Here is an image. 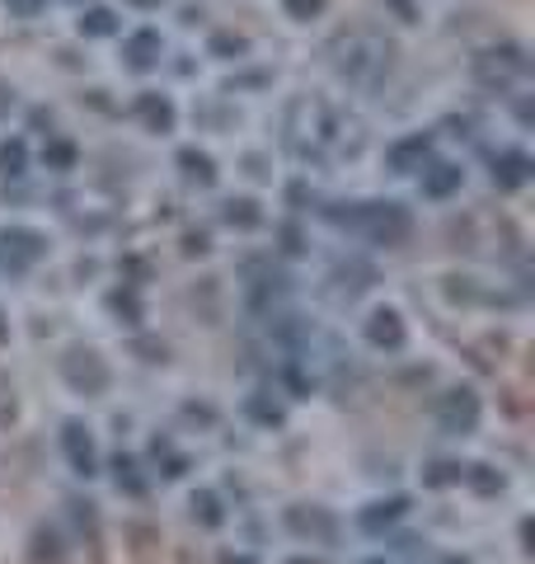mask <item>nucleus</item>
I'll return each instance as SVG.
<instances>
[{"label":"nucleus","instance_id":"obj_1","mask_svg":"<svg viewBox=\"0 0 535 564\" xmlns=\"http://www.w3.org/2000/svg\"><path fill=\"white\" fill-rule=\"evenodd\" d=\"M329 221H338V226H348V231H357L362 240H371V245H404L408 236H414V217H408V207H400V203H348V212H338V207H329L325 212Z\"/></svg>","mask_w":535,"mask_h":564},{"label":"nucleus","instance_id":"obj_2","mask_svg":"<svg viewBox=\"0 0 535 564\" xmlns=\"http://www.w3.org/2000/svg\"><path fill=\"white\" fill-rule=\"evenodd\" d=\"M334 70L343 76L348 85H376L385 70H390V47L385 39H376V33H367V29H357V33H338L334 39Z\"/></svg>","mask_w":535,"mask_h":564},{"label":"nucleus","instance_id":"obj_3","mask_svg":"<svg viewBox=\"0 0 535 564\" xmlns=\"http://www.w3.org/2000/svg\"><path fill=\"white\" fill-rule=\"evenodd\" d=\"M62 381H66L76 395L95 400V395L109 391L113 372H109V362L99 358V348H85V344H76V348H66V352H62Z\"/></svg>","mask_w":535,"mask_h":564},{"label":"nucleus","instance_id":"obj_4","mask_svg":"<svg viewBox=\"0 0 535 564\" xmlns=\"http://www.w3.org/2000/svg\"><path fill=\"white\" fill-rule=\"evenodd\" d=\"M516 76H526V52L516 43H498V47H484L474 57V80L489 85V90H507Z\"/></svg>","mask_w":535,"mask_h":564},{"label":"nucleus","instance_id":"obj_5","mask_svg":"<svg viewBox=\"0 0 535 564\" xmlns=\"http://www.w3.org/2000/svg\"><path fill=\"white\" fill-rule=\"evenodd\" d=\"M43 254H47V240L33 226H0V269L6 273H29Z\"/></svg>","mask_w":535,"mask_h":564},{"label":"nucleus","instance_id":"obj_6","mask_svg":"<svg viewBox=\"0 0 535 564\" xmlns=\"http://www.w3.org/2000/svg\"><path fill=\"white\" fill-rule=\"evenodd\" d=\"M479 414H484V404L470 386H451L441 400H437V429L451 433V437H466L479 429Z\"/></svg>","mask_w":535,"mask_h":564},{"label":"nucleus","instance_id":"obj_7","mask_svg":"<svg viewBox=\"0 0 535 564\" xmlns=\"http://www.w3.org/2000/svg\"><path fill=\"white\" fill-rule=\"evenodd\" d=\"M62 447H66V462L76 475H99V452H95V437H89V429L80 419H66L62 423Z\"/></svg>","mask_w":535,"mask_h":564},{"label":"nucleus","instance_id":"obj_8","mask_svg":"<svg viewBox=\"0 0 535 564\" xmlns=\"http://www.w3.org/2000/svg\"><path fill=\"white\" fill-rule=\"evenodd\" d=\"M287 527L296 536H306V541H334L338 536V522H334V513L329 508H319V503H292L287 508Z\"/></svg>","mask_w":535,"mask_h":564},{"label":"nucleus","instance_id":"obj_9","mask_svg":"<svg viewBox=\"0 0 535 564\" xmlns=\"http://www.w3.org/2000/svg\"><path fill=\"white\" fill-rule=\"evenodd\" d=\"M404 339H408V329H404V321H400V311H390V306H381V311H371L367 315V344L371 348H404Z\"/></svg>","mask_w":535,"mask_h":564},{"label":"nucleus","instance_id":"obj_10","mask_svg":"<svg viewBox=\"0 0 535 564\" xmlns=\"http://www.w3.org/2000/svg\"><path fill=\"white\" fill-rule=\"evenodd\" d=\"M427 151H433V137H427V132L404 137V141L390 147V170H395V174H414V170H423Z\"/></svg>","mask_w":535,"mask_h":564},{"label":"nucleus","instance_id":"obj_11","mask_svg":"<svg viewBox=\"0 0 535 564\" xmlns=\"http://www.w3.org/2000/svg\"><path fill=\"white\" fill-rule=\"evenodd\" d=\"M531 180V161L522 151H503L493 161V184H498V193H512V188H522Z\"/></svg>","mask_w":535,"mask_h":564},{"label":"nucleus","instance_id":"obj_12","mask_svg":"<svg viewBox=\"0 0 535 564\" xmlns=\"http://www.w3.org/2000/svg\"><path fill=\"white\" fill-rule=\"evenodd\" d=\"M404 513H408V499H376V503L362 508V518L357 522H362V532L376 536V532H385V527H395Z\"/></svg>","mask_w":535,"mask_h":564},{"label":"nucleus","instance_id":"obj_13","mask_svg":"<svg viewBox=\"0 0 535 564\" xmlns=\"http://www.w3.org/2000/svg\"><path fill=\"white\" fill-rule=\"evenodd\" d=\"M122 57H128L132 70H151V66L160 62V33H155V29L132 33V39L122 43Z\"/></svg>","mask_w":535,"mask_h":564},{"label":"nucleus","instance_id":"obj_14","mask_svg":"<svg viewBox=\"0 0 535 564\" xmlns=\"http://www.w3.org/2000/svg\"><path fill=\"white\" fill-rule=\"evenodd\" d=\"M460 180H466V170L441 161L433 170H423V193H427V198H451V193L460 188Z\"/></svg>","mask_w":535,"mask_h":564},{"label":"nucleus","instance_id":"obj_15","mask_svg":"<svg viewBox=\"0 0 535 564\" xmlns=\"http://www.w3.org/2000/svg\"><path fill=\"white\" fill-rule=\"evenodd\" d=\"M137 118L146 122L151 132H170L174 128V104L165 95H141L137 99Z\"/></svg>","mask_w":535,"mask_h":564},{"label":"nucleus","instance_id":"obj_16","mask_svg":"<svg viewBox=\"0 0 535 564\" xmlns=\"http://www.w3.org/2000/svg\"><path fill=\"white\" fill-rule=\"evenodd\" d=\"M178 170H184V180L203 184V188L217 184V161H211L207 151H193V147H184V151H178Z\"/></svg>","mask_w":535,"mask_h":564},{"label":"nucleus","instance_id":"obj_17","mask_svg":"<svg viewBox=\"0 0 535 564\" xmlns=\"http://www.w3.org/2000/svg\"><path fill=\"white\" fill-rule=\"evenodd\" d=\"M221 217H226V226H240V231H254V226L263 221V212H259V203H254V198H230Z\"/></svg>","mask_w":535,"mask_h":564},{"label":"nucleus","instance_id":"obj_18","mask_svg":"<svg viewBox=\"0 0 535 564\" xmlns=\"http://www.w3.org/2000/svg\"><path fill=\"white\" fill-rule=\"evenodd\" d=\"M80 33L85 39H109V33H118V14L113 10H85L80 14Z\"/></svg>","mask_w":535,"mask_h":564},{"label":"nucleus","instance_id":"obj_19","mask_svg":"<svg viewBox=\"0 0 535 564\" xmlns=\"http://www.w3.org/2000/svg\"><path fill=\"white\" fill-rule=\"evenodd\" d=\"M193 518H198L203 527H221V499H217V494H211V489H198V494H193Z\"/></svg>","mask_w":535,"mask_h":564},{"label":"nucleus","instance_id":"obj_20","mask_svg":"<svg viewBox=\"0 0 535 564\" xmlns=\"http://www.w3.org/2000/svg\"><path fill=\"white\" fill-rule=\"evenodd\" d=\"M24 161H29V151H24L20 137L0 141V174H24Z\"/></svg>","mask_w":535,"mask_h":564},{"label":"nucleus","instance_id":"obj_21","mask_svg":"<svg viewBox=\"0 0 535 564\" xmlns=\"http://www.w3.org/2000/svg\"><path fill=\"white\" fill-rule=\"evenodd\" d=\"M43 165L47 170H70V165H76V147H70V141H47V147H43Z\"/></svg>","mask_w":535,"mask_h":564},{"label":"nucleus","instance_id":"obj_22","mask_svg":"<svg viewBox=\"0 0 535 564\" xmlns=\"http://www.w3.org/2000/svg\"><path fill=\"white\" fill-rule=\"evenodd\" d=\"M113 470H118V489H128V494H141V489H146V480L137 475V462H132V456H118Z\"/></svg>","mask_w":535,"mask_h":564},{"label":"nucleus","instance_id":"obj_23","mask_svg":"<svg viewBox=\"0 0 535 564\" xmlns=\"http://www.w3.org/2000/svg\"><path fill=\"white\" fill-rule=\"evenodd\" d=\"M423 480L433 485V489H441V485H456V480H466V466H456V462H437L433 470L423 475Z\"/></svg>","mask_w":535,"mask_h":564},{"label":"nucleus","instance_id":"obj_24","mask_svg":"<svg viewBox=\"0 0 535 564\" xmlns=\"http://www.w3.org/2000/svg\"><path fill=\"white\" fill-rule=\"evenodd\" d=\"M466 480H470L479 494H498V489H503V475H493L489 466H466Z\"/></svg>","mask_w":535,"mask_h":564},{"label":"nucleus","instance_id":"obj_25","mask_svg":"<svg viewBox=\"0 0 535 564\" xmlns=\"http://www.w3.org/2000/svg\"><path fill=\"white\" fill-rule=\"evenodd\" d=\"M211 52H217V57H240V52H249V43L240 33H217V39H211Z\"/></svg>","mask_w":535,"mask_h":564},{"label":"nucleus","instance_id":"obj_26","mask_svg":"<svg viewBox=\"0 0 535 564\" xmlns=\"http://www.w3.org/2000/svg\"><path fill=\"white\" fill-rule=\"evenodd\" d=\"M109 302H113V311H118V315H128V325H137V321H141V302H137V292H113Z\"/></svg>","mask_w":535,"mask_h":564},{"label":"nucleus","instance_id":"obj_27","mask_svg":"<svg viewBox=\"0 0 535 564\" xmlns=\"http://www.w3.org/2000/svg\"><path fill=\"white\" fill-rule=\"evenodd\" d=\"M282 10H287L292 20H315V14L325 10V0H282Z\"/></svg>","mask_w":535,"mask_h":564},{"label":"nucleus","instance_id":"obj_28","mask_svg":"<svg viewBox=\"0 0 535 564\" xmlns=\"http://www.w3.org/2000/svg\"><path fill=\"white\" fill-rule=\"evenodd\" d=\"M47 0H6V10L14 14V20H39Z\"/></svg>","mask_w":535,"mask_h":564},{"label":"nucleus","instance_id":"obj_29","mask_svg":"<svg viewBox=\"0 0 535 564\" xmlns=\"http://www.w3.org/2000/svg\"><path fill=\"white\" fill-rule=\"evenodd\" d=\"M57 555H62V545H57V536H52V532L33 536V560H57Z\"/></svg>","mask_w":535,"mask_h":564},{"label":"nucleus","instance_id":"obj_30","mask_svg":"<svg viewBox=\"0 0 535 564\" xmlns=\"http://www.w3.org/2000/svg\"><path fill=\"white\" fill-rule=\"evenodd\" d=\"M249 414L263 419V423H282V410L277 404H268V400H249Z\"/></svg>","mask_w":535,"mask_h":564},{"label":"nucleus","instance_id":"obj_31","mask_svg":"<svg viewBox=\"0 0 535 564\" xmlns=\"http://www.w3.org/2000/svg\"><path fill=\"white\" fill-rule=\"evenodd\" d=\"M184 254H207V236H184Z\"/></svg>","mask_w":535,"mask_h":564},{"label":"nucleus","instance_id":"obj_32","mask_svg":"<svg viewBox=\"0 0 535 564\" xmlns=\"http://www.w3.org/2000/svg\"><path fill=\"white\" fill-rule=\"evenodd\" d=\"M128 6H132V10H160L165 0H128Z\"/></svg>","mask_w":535,"mask_h":564},{"label":"nucleus","instance_id":"obj_33","mask_svg":"<svg viewBox=\"0 0 535 564\" xmlns=\"http://www.w3.org/2000/svg\"><path fill=\"white\" fill-rule=\"evenodd\" d=\"M292 564H325V560H292Z\"/></svg>","mask_w":535,"mask_h":564},{"label":"nucleus","instance_id":"obj_34","mask_svg":"<svg viewBox=\"0 0 535 564\" xmlns=\"http://www.w3.org/2000/svg\"><path fill=\"white\" fill-rule=\"evenodd\" d=\"M0 339H6V315H0Z\"/></svg>","mask_w":535,"mask_h":564},{"label":"nucleus","instance_id":"obj_35","mask_svg":"<svg viewBox=\"0 0 535 564\" xmlns=\"http://www.w3.org/2000/svg\"><path fill=\"white\" fill-rule=\"evenodd\" d=\"M446 564H470V560H446Z\"/></svg>","mask_w":535,"mask_h":564},{"label":"nucleus","instance_id":"obj_36","mask_svg":"<svg viewBox=\"0 0 535 564\" xmlns=\"http://www.w3.org/2000/svg\"><path fill=\"white\" fill-rule=\"evenodd\" d=\"M367 564H385V560H367Z\"/></svg>","mask_w":535,"mask_h":564}]
</instances>
